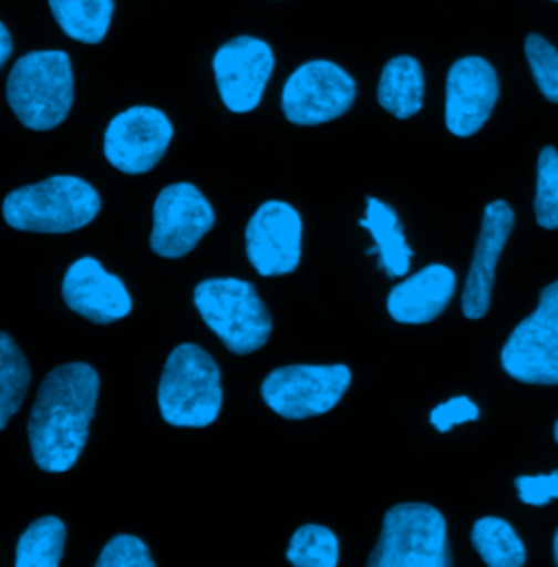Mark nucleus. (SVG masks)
<instances>
[{"label": "nucleus", "mask_w": 558, "mask_h": 567, "mask_svg": "<svg viewBox=\"0 0 558 567\" xmlns=\"http://www.w3.org/2000/svg\"><path fill=\"white\" fill-rule=\"evenodd\" d=\"M99 373L87 362L55 367L42 382L29 417L33 461L49 474H64L79 461L96 411Z\"/></svg>", "instance_id": "obj_1"}, {"label": "nucleus", "mask_w": 558, "mask_h": 567, "mask_svg": "<svg viewBox=\"0 0 558 567\" xmlns=\"http://www.w3.org/2000/svg\"><path fill=\"white\" fill-rule=\"evenodd\" d=\"M74 76L69 53L33 51L20 58L7 79V103L33 132H49L69 118Z\"/></svg>", "instance_id": "obj_2"}, {"label": "nucleus", "mask_w": 558, "mask_h": 567, "mask_svg": "<svg viewBox=\"0 0 558 567\" xmlns=\"http://www.w3.org/2000/svg\"><path fill=\"white\" fill-rule=\"evenodd\" d=\"M101 213L96 188L72 175H55L40 184L22 186L2 202L9 227L35 234H69L85 227Z\"/></svg>", "instance_id": "obj_3"}, {"label": "nucleus", "mask_w": 558, "mask_h": 567, "mask_svg": "<svg viewBox=\"0 0 558 567\" xmlns=\"http://www.w3.org/2000/svg\"><path fill=\"white\" fill-rule=\"evenodd\" d=\"M157 402L166 424L177 427L214 424L223 406L220 371L214 358L195 343L177 346L166 360Z\"/></svg>", "instance_id": "obj_4"}, {"label": "nucleus", "mask_w": 558, "mask_h": 567, "mask_svg": "<svg viewBox=\"0 0 558 567\" xmlns=\"http://www.w3.org/2000/svg\"><path fill=\"white\" fill-rule=\"evenodd\" d=\"M195 306L231 354H254L271 339V312L251 282L238 278L204 280L195 288Z\"/></svg>", "instance_id": "obj_5"}, {"label": "nucleus", "mask_w": 558, "mask_h": 567, "mask_svg": "<svg viewBox=\"0 0 558 567\" xmlns=\"http://www.w3.org/2000/svg\"><path fill=\"white\" fill-rule=\"evenodd\" d=\"M371 567H447L452 564L445 517L430 504H397L384 515Z\"/></svg>", "instance_id": "obj_6"}, {"label": "nucleus", "mask_w": 558, "mask_h": 567, "mask_svg": "<svg viewBox=\"0 0 558 567\" xmlns=\"http://www.w3.org/2000/svg\"><path fill=\"white\" fill-rule=\"evenodd\" d=\"M349 384L348 364H288L265 378L262 398L283 420H308L330 413Z\"/></svg>", "instance_id": "obj_7"}, {"label": "nucleus", "mask_w": 558, "mask_h": 567, "mask_svg": "<svg viewBox=\"0 0 558 567\" xmlns=\"http://www.w3.org/2000/svg\"><path fill=\"white\" fill-rule=\"evenodd\" d=\"M504 371L524 384H558V280L546 286L537 310L508 337L502 350Z\"/></svg>", "instance_id": "obj_8"}, {"label": "nucleus", "mask_w": 558, "mask_h": 567, "mask_svg": "<svg viewBox=\"0 0 558 567\" xmlns=\"http://www.w3.org/2000/svg\"><path fill=\"white\" fill-rule=\"evenodd\" d=\"M355 101V81L341 66L314 60L288 76L281 110L292 125L312 127L341 118Z\"/></svg>", "instance_id": "obj_9"}, {"label": "nucleus", "mask_w": 558, "mask_h": 567, "mask_svg": "<svg viewBox=\"0 0 558 567\" xmlns=\"http://www.w3.org/2000/svg\"><path fill=\"white\" fill-rule=\"evenodd\" d=\"M211 69L225 107L234 114H247L260 105L276 58L265 40L238 35L214 53Z\"/></svg>", "instance_id": "obj_10"}, {"label": "nucleus", "mask_w": 558, "mask_h": 567, "mask_svg": "<svg viewBox=\"0 0 558 567\" xmlns=\"http://www.w3.org/2000/svg\"><path fill=\"white\" fill-rule=\"evenodd\" d=\"M216 214L193 184L166 186L153 206L151 249L168 260L184 258L214 227Z\"/></svg>", "instance_id": "obj_11"}, {"label": "nucleus", "mask_w": 558, "mask_h": 567, "mask_svg": "<svg viewBox=\"0 0 558 567\" xmlns=\"http://www.w3.org/2000/svg\"><path fill=\"white\" fill-rule=\"evenodd\" d=\"M173 141V125L157 107L138 105L121 112L105 130L107 162L127 175H142L157 166Z\"/></svg>", "instance_id": "obj_12"}, {"label": "nucleus", "mask_w": 558, "mask_h": 567, "mask_svg": "<svg viewBox=\"0 0 558 567\" xmlns=\"http://www.w3.org/2000/svg\"><path fill=\"white\" fill-rule=\"evenodd\" d=\"M301 216L283 204L267 202L249 218L247 258L262 278L292 274L301 262Z\"/></svg>", "instance_id": "obj_13"}, {"label": "nucleus", "mask_w": 558, "mask_h": 567, "mask_svg": "<svg viewBox=\"0 0 558 567\" xmlns=\"http://www.w3.org/2000/svg\"><path fill=\"white\" fill-rule=\"evenodd\" d=\"M499 83L493 66L483 58H463L445 83V125L450 134L469 138L478 134L495 107Z\"/></svg>", "instance_id": "obj_14"}, {"label": "nucleus", "mask_w": 558, "mask_h": 567, "mask_svg": "<svg viewBox=\"0 0 558 567\" xmlns=\"http://www.w3.org/2000/svg\"><path fill=\"white\" fill-rule=\"evenodd\" d=\"M62 295L70 310L96 326H110L132 312V295L127 286L90 256L70 265Z\"/></svg>", "instance_id": "obj_15"}, {"label": "nucleus", "mask_w": 558, "mask_h": 567, "mask_svg": "<svg viewBox=\"0 0 558 567\" xmlns=\"http://www.w3.org/2000/svg\"><path fill=\"white\" fill-rule=\"evenodd\" d=\"M515 227V213L506 202H493L483 214V227L469 276L463 290V315L472 321L483 319L490 308V292L495 284V267Z\"/></svg>", "instance_id": "obj_16"}, {"label": "nucleus", "mask_w": 558, "mask_h": 567, "mask_svg": "<svg viewBox=\"0 0 558 567\" xmlns=\"http://www.w3.org/2000/svg\"><path fill=\"white\" fill-rule=\"evenodd\" d=\"M456 292V276L445 265H427L415 276L393 286L386 299L389 315L397 323L423 326L434 321Z\"/></svg>", "instance_id": "obj_17"}, {"label": "nucleus", "mask_w": 558, "mask_h": 567, "mask_svg": "<svg viewBox=\"0 0 558 567\" xmlns=\"http://www.w3.org/2000/svg\"><path fill=\"white\" fill-rule=\"evenodd\" d=\"M360 227L371 231L373 243L378 245V251H380L378 267L382 271H386L389 278H402L411 271V258L415 254L406 245V238L400 227V218L391 206L369 197L366 199V218L360 220Z\"/></svg>", "instance_id": "obj_18"}, {"label": "nucleus", "mask_w": 558, "mask_h": 567, "mask_svg": "<svg viewBox=\"0 0 558 567\" xmlns=\"http://www.w3.org/2000/svg\"><path fill=\"white\" fill-rule=\"evenodd\" d=\"M423 71L411 55L393 58L380 76L378 101L400 121H409L423 107Z\"/></svg>", "instance_id": "obj_19"}, {"label": "nucleus", "mask_w": 558, "mask_h": 567, "mask_svg": "<svg viewBox=\"0 0 558 567\" xmlns=\"http://www.w3.org/2000/svg\"><path fill=\"white\" fill-rule=\"evenodd\" d=\"M55 22L76 42L99 44L110 31L114 0H49Z\"/></svg>", "instance_id": "obj_20"}, {"label": "nucleus", "mask_w": 558, "mask_h": 567, "mask_svg": "<svg viewBox=\"0 0 558 567\" xmlns=\"http://www.w3.org/2000/svg\"><path fill=\"white\" fill-rule=\"evenodd\" d=\"M66 526L60 517L35 519L18 539L16 567H58L64 557Z\"/></svg>", "instance_id": "obj_21"}, {"label": "nucleus", "mask_w": 558, "mask_h": 567, "mask_svg": "<svg viewBox=\"0 0 558 567\" xmlns=\"http://www.w3.org/2000/svg\"><path fill=\"white\" fill-rule=\"evenodd\" d=\"M472 544L488 567H521L526 564L524 542L502 517H480L472 528Z\"/></svg>", "instance_id": "obj_22"}, {"label": "nucleus", "mask_w": 558, "mask_h": 567, "mask_svg": "<svg viewBox=\"0 0 558 567\" xmlns=\"http://www.w3.org/2000/svg\"><path fill=\"white\" fill-rule=\"evenodd\" d=\"M31 384V369L16 341L0 332V432L20 411Z\"/></svg>", "instance_id": "obj_23"}, {"label": "nucleus", "mask_w": 558, "mask_h": 567, "mask_svg": "<svg viewBox=\"0 0 558 567\" xmlns=\"http://www.w3.org/2000/svg\"><path fill=\"white\" fill-rule=\"evenodd\" d=\"M339 539L337 535L319 524L301 526L288 544V561L294 567L339 566Z\"/></svg>", "instance_id": "obj_24"}, {"label": "nucleus", "mask_w": 558, "mask_h": 567, "mask_svg": "<svg viewBox=\"0 0 558 567\" xmlns=\"http://www.w3.org/2000/svg\"><path fill=\"white\" fill-rule=\"evenodd\" d=\"M535 214L544 229H558V151L555 146H546L539 153Z\"/></svg>", "instance_id": "obj_25"}, {"label": "nucleus", "mask_w": 558, "mask_h": 567, "mask_svg": "<svg viewBox=\"0 0 558 567\" xmlns=\"http://www.w3.org/2000/svg\"><path fill=\"white\" fill-rule=\"evenodd\" d=\"M526 60L541 94L558 103V51L541 35L530 33L526 38Z\"/></svg>", "instance_id": "obj_26"}, {"label": "nucleus", "mask_w": 558, "mask_h": 567, "mask_svg": "<svg viewBox=\"0 0 558 567\" xmlns=\"http://www.w3.org/2000/svg\"><path fill=\"white\" fill-rule=\"evenodd\" d=\"M99 567H155L148 546L134 535H116L96 559Z\"/></svg>", "instance_id": "obj_27"}, {"label": "nucleus", "mask_w": 558, "mask_h": 567, "mask_svg": "<svg viewBox=\"0 0 558 567\" xmlns=\"http://www.w3.org/2000/svg\"><path fill=\"white\" fill-rule=\"evenodd\" d=\"M478 420H480V409L465 395L452 398L438 404L430 413V424L434 425L438 432H450L454 425L478 422Z\"/></svg>", "instance_id": "obj_28"}, {"label": "nucleus", "mask_w": 558, "mask_h": 567, "mask_svg": "<svg viewBox=\"0 0 558 567\" xmlns=\"http://www.w3.org/2000/svg\"><path fill=\"white\" fill-rule=\"evenodd\" d=\"M515 487L524 504L544 506L558 497V470L546 476H517Z\"/></svg>", "instance_id": "obj_29"}, {"label": "nucleus", "mask_w": 558, "mask_h": 567, "mask_svg": "<svg viewBox=\"0 0 558 567\" xmlns=\"http://www.w3.org/2000/svg\"><path fill=\"white\" fill-rule=\"evenodd\" d=\"M11 53H13V40L9 35V29L0 22V69L7 64Z\"/></svg>", "instance_id": "obj_30"}, {"label": "nucleus", "mask_w": 558, "mask_h": 567, "mask_svg": "<svg viewBox=\"0 0 558 567\" xmlns=\"http://www.w3.org/2000/svg\"><path fill=\"white\" fill-rule=\"evenodd\" d=\"M555 564L558 566V530L557 535H555Z\"/></svg>", "instance_id": "obj_31"}, {"label": "nucleus", "mask_w": 558, "mask_h": 567, "mask_svg": "<svg viewBox=\"0 0 558 567\" xmlns=\"http://www.w3.org/2000/svg\"><path fill=\"white\" fill-rule=\"evenodd\" d=\"M555 439H557V443H558V422H557V425H555Z\"/></svg>", "instance_id": "obj_32"}, {"label": "nucleus", "mask_w": 558, "mask_h": 567, "mask_svg": "<svg viewBox=\"0 0 558 567\" xmlns=\"http://www.w3.org/2000/svg\"><path fill=\"white\" fill-rule=\"evenodd\" d=\"M555 2H558V0H555Z\"/></svg>", "instance_id": "obj_33"}]
</instances>
